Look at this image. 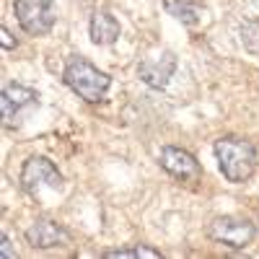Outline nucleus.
Segmentation results:
<instances>
[{
	"instance_id": "f257e3e1",
	"label": "nucleus",
	"mask_w": 259,
	"mask_h": 259,
	"mask_svg": "<svg viewBox=\"0 0 259 259\" xmlns=\"http://www.w3.org/2000/svg\"><path fill=\"white\" fill-rule=\"evenodd\" d=\"M215 158H218V166L228 182L241 184L256 168V148L244 138L228 135L215 143Z\"/></svg>"
},
{
	"instance_id": "f03ea898",
	"label": "nucleus",
	"mask_w": 259,
	"mask_h": 259,
	"mask_svg": "<svg viewBox=\"0 0 259 259\" xmlns=\"http://www.w3.org/2000/svg\"><path fill=\"white\" fill-rule=\"evenodd\" d=\"M62 80L65 85L78 94L83 101H89V104H99L104 101L106 91H109V75L101 73L96 65H91L89 60H83V57H75L68 62V68H65L62 73Z\"/></svg>"
},
{
	"instance_id": "7ed1b4c3",
	"label": "nucleus",
	"mask_w": 259,
	"mask_h": 259,
	"mask_svg": "<svg viewBox=\"0 0 259 259\" xmlns=\"http://www.w3.org/2000/svg\"><path fill=\"white\" fill-rule=\"evenodd\" d=\"M13 11H16L21 29L31 36L47 34L57 21V8L52 0H16Z\"/></svg>"
},
{
	"instance_id": "20e7f679",
	"label": "nucleus",
	"mask_w": 259,
	"mask_h": 259,
	"mask_svg": "<svg viewBox=\"0 0 259 259\" xmlns=\"http://www.w3.org/2000/svg\"><path fill=\"white\" fill-rule=\"evenodd\" d=\"M21 187H24L29 194H36L50 187V189H60L62 187V174L57 171V166L45 158V156H31L24 168H21Z\"/></svg>"
},
{
	"instance_id": "39448f33",
	"label": "nucleus",
	"mask_w": 259,
	"mask_h": 259,
	"mask_svg": "<svg viewBox=\"0 0 259 259\" xmlns=\"http://www.w3.org/2000/svg\"><path fill=\"white\" fill-rule=\"evenodd\" d=\"M254 236H256L254 223L246 221V218H236V215L218 218V221H212V226H210V239L223 244V246H231V249L249 246L254 241Z\"/></svg>"
},
{
	"instance_id": "423d86ee",
	"label": "nucleus",
	"mask_w": 259,
	"mask_h": 259,
	"mask_svg": "<svg viewBox=\"0 0 259 259\" xmlns=\"http://www.w3.org/2000/svg\"><path fill=\"white\" fill-rule=\"evenodd\" d=\"M158 163L168 171L171 177H177V179H200V177H202L200 161L194 158L189 150L177 148V145H166V148H161Z\"/></svg>"
},
{
	"instance_id": "0eeeda50",
	"label": "nucleus",
	"mask_w": 259,
	"mask_h": 259,
	"mask_svg": "<svg viewBox=\"0 0 259 259\" xmlns=\"http://www.w3.org/2000/svg\"><path fill=\"white\" fill-rule=\"evenodd\" d=\"M26 241L31 249H57V246H68L70 244V231L55 223L41 218L36 223H31L26 228Z\"/></svg>"
},
{
	"instance_id": "6e6552de",
	"label": "nucleus",
	"mask_w": 259,
	"mask_h": 259,
	"mask_svg": "<svg viewBox=\"0 0 259 259\" xmlns=\"http://www.w3.org/2000/svg\"><path fill=\"white\" fill-rule=\"evenodd\" d=\"M177 70V57L171 52H161L156 57H148L138 65V75L145 85H150V89H163V85L168 83V78L174 75Z\"/></svg>"
},
{
	"instance_id": "1a4fd4ad",
	"label": "nucleus",
	"mask_w": 259,
	"mask_h": 259,
	"mask_svg": "<svg viewBox=\"0 0 259 259\" xmlns=\"http://www.w3.org/2000/svg\"><path fill=\"white\" fill-rule=\"evenodd\" d=\"M39 96L34 89H26L21 83H8L3 89V96H0V112H3V124L6 127H13V119L16 114L24 109V106L34 104Z\"/></svg>"
},
{
	"instance_id": "9d476101",
	"label": "nucleus",
	"mask_w": 259,
	"mask_h": 259,
	"mask_svg": "<svg viewBox=\"0 0 259 259\" xmlns=\"http://www.w3.org/2000/svg\"><path fill=\"white\" fill-rule=\"evenodd\" d=\"M91 41L99 47L106 45H114L117 36H119V21L109 13V11H96L91 16Z\"/></svg>"
},
{
	"instance_id": "9b49d317",
	"label": "nucleus",
	"mask_w": 259,
	"mask_h": 259,
	"mask_svg": "<svg viewBox=\"0 0 259 259\" xmlns=\"http://www.w3.org/2000/svg\"><path fill=\"white\" fill-rule=\"evenodd\" d=\"M163 8L168 11V16H174L177 21H182L187 26L200 24L205 16V8L197 3H189V0H163Z\"/></svg>"
},
{
	"instance_id": "f8f14e48",
	"label": "nucleus",
	"mask_w": 259,
	"mask_h": 259,
	"mask_svg": "<svg viewBox=\"0 0 259 259\" xmlns=\"http://www.w3.org/2000/svg\"><path fill=\"white\" fill-rule=\"evenodd\" d=\"M106 259H135V256H148V259H158L161 251L156 249H148V246H133V249H112V251H104Z\"/></svg>"
},
{
	"instance_id": "ddd939ff",
	"label": "nucleus",
	"mask_w": 259,
	"mask_h": 259,
	"mask_svg": "<svg viewBox=\"0 0 259 259\" xmlns=\"http://www.w3.org/2000/svg\"><path fill=\"white\" fill-rule=\"evenodd\" d=\"M241 41L246 45L249 52H259V21H249L241 29Z\"/></svg>"
},
{
	"instance_id": "4468645a",
	"label": "nucleus",
	"mask_w": 259,
	"mask_h": 259,
	"mask_svg": "<svg viewBox=\"0 0 259 259\" xmlns=\"http://www.w3.org/2000/svg\"><path fill=\"white\" fill-rule=\"evenodd\" d=\"M0 254H3L6 259H16L18 254L13 251V246H11V236L8 233H3V244H0Z\"/></svg>"
},
{
	"instance_id": "2eb2a0df",
	"label": "nucleus",
	"mask_w": 259,
	"mask_h": 259,
	"mask_svg": "<svg viewBox=\"0 0 259 259\" xmlns=\"http://www.w3.org/2000/svg\"><path fill=\"white\" fill-rule=\"evenodd\" d=\"M0 36H3V39H0V41H3V47L6 50H16V39L11 36V31L3 26V29H0Z\"/></svg>"
}]
</instances>
